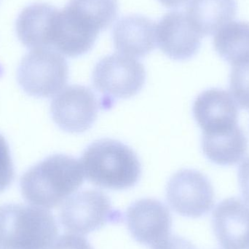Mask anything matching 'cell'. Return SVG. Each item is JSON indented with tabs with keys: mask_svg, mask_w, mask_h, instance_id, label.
<instances>
[{
	"mask_svg": "<svg viewBox=\"0 0 249 249\" xmlns=\"http://www.w3.org/2000/svg\"><path fill=\"white\" fill-rule=\"evenodd\" d=\"M162 5L168 8L180 7L188 0H158Z\"/></svg>",
	"mask_w": 249,
	"mask_h": 249,
	"instance_id": "cell-25",
	"label": "cell"
},
{
	"mask_svg": "<svg viewBox=\"0 0 249 249\" xmlns=\"http://www.w3.org/2000/svg\"><path fill=\"white\" fill-rule=\"evenodd\" d=\"M215 50L232 66L249 61V23L231 21L216 32Z\"/></svg>",
	"mask_w": 249,
	"mask_h": 249,
	"instance_id": "cell-18",
	"label": "cell"
},
{
	"mask_svg": "<svg viewBox=\"0 0 249 249\" xmlns=\"http://www.w3.org/2000/svg\"><path fill=\"white\" fill-rule=\"evenodd\" d=\"M236 0H190L186 16L193 29L203 36L213 35L235 18Z\"/></svg>",
	"mask_w": 249,
	"mask_h": 249,
	"instance_id": "cell-16",
	"label": "cell"
},
{
	"mask_svg": "<svg viewBox=\"0 0 249 249\" xmlns=\"http://www.w3.org/2000/svg\"><path fill=\"white\" fill-rule=\"evenodd\" d=\"M152 249H197L192 243L177 235L168 236L153 246Z\"/></svg>",
	"mask_w": 249,
	"mask_h": 249,
	"instance_id": "cell-23",
	"label": "cell"
},
{
	"mask_svg": "<svg viewBox=\"0 0 249 249\" xmlns=\"http://www.w3.org/2000/svg\"><path fill=\"white\" fill-rule=\"evenodd\" d=\"M68 64L61 53L49 48L26 54L19 68V82L29 94L50 97L58 93L68 80Z\"/></svg>",
	"mask_w": 249,
	"mask_h": 249,
	"instance_id": "cell-4",
	"label": "cell"
},
{
	"mask_svg": "<svg viewBox=\"0 0 249 249\" xmlns=\"http://www.w3.org/2000/svg\"><path fill=\"white\" fill-rule=\"evenodd\" d=\"M193 114L203 134H218L238 126V106L226 90L213 89L200 93L193 105Z\"/></svg>",
	"mask_w": 249,
	"mask_h": 249,
	"instance_id": "cell-11",
	"label": "cell"
},
{
	"mask_svg": "<svg viewBox=\"0 0 249 249\" xmlns=\"http://www.w3.org/2000/svg\"><path fill=\"white\" fill-rule=\"evenodd\" d=\"M202 148L205 155L213 163L232 165L247 155L248 141L243 130L235 128L219 134H203Z\"/></svg>",
	"mask_w": 249,
	"mask_h": 249,
	"instance_id": "cell-17",
	"label": "cell"
},
{
	"mask_svg": "<svg viewBox=\"0 0 249 249\" xmlns=\"http://www.w3.org/2000/svg\"><path fill=\"white\" fill-rule=\"evenodd\" d=\"M202 36L190 24L185 13H166L156 27V41L160 49L174 60H186L196 55L201 45Z\"/></svg>",
	"mask_w": 249,
	"mask_h": 249,
	"instance_id": "cell-12",
	"label": "cell"
},
{
	"mask_svg": "<svg viewBox=\"0 0 249 249\" xmlns=\"http://www.w3.org/2000/svg\"><path fill=\"white\" fill-rule=\"evenodd\" d=\"M238 178L243 196L249 204V157L240 165Z\"/></svg>",
	"mask_w": 249,
	"mask_h": 249,
	"instance_id": "cell-24",
	"label": "cell"
},
{
	"mask_svg": "<svg viewBox=\"0 0 249 249\" xmlns=\"http://www.w3.org/2000/svg\"><path fill=\"white\" fill-rule=\"evenodd\" d=\"M146 79L142 63L133 57L115 53L101 59L93 71L95 89L105 96L127 99L140 91Z\"/></svg>",
	"mask_w": 249,
	"mask_h": 249,
	"instance_id": "cell-5",
	"label": "cell"
},
{
	"mask_svg": "<svg viewBox=\"0 0 249 249\" xmlns=\"http://www.w3.org/2000/svg\"><path fill=\"white\" fill-rule=\"evenodd\" d=\"M231 90L238 105L249 110V61L232 66Z\"/></svg>",
	"mask_w": 249,
	"mask_h": 249,
	"instance_id": "cell-20",
	"label": "cell"
},
{
	"mask_svg": "<svg viewBox=\"0 0 249 249\" xmlns=\"http://www.w3.org/2000/svg\"><path fill=\"white\" fill-rule=\"evenodd\" d=\"M51 249H93L84 237L74 234L61 235Z\"/></svg>",
	"mask_w": 249,
	"mask_h": 249,
	"instance_id": "cell-22",
	"label": "cell"
},
{
	"mask_svg": "<svg viewBox=\"0 0 249 249\" xmlns=\"http://www.w3.org/2000/svg\"><path fill=\"white\" fill-rule=\"evenodd\" d=\"M115 216L109 197L101 190H86L65 200L60 212L64 229L86 235L105 226Z\"/></svg>",
	"mask_w": 249,
	"mask_h": 249,
	"instance_id": "cell-6",
	"label": "cell"
},
{
	"mask_svg": "<svg viewBox=\"0 0 249 249\" xmlns=\"http://www.w3.org/2000/svg\"><path fill=\"white\" fill-rule=\"evenodd\" d=\"M84 181L81 163L64 155H55L31 168L22 177V195L31 204L44 209L61 205Z\"/></svg>",
	"mask_w": 249,
	"mask_h": 249,
	"instance_id": "cell-1",
	"label": "cell"
},
{
	"mask_svg": "<svg viewBox=\"0 0 249 249\" xmlns=\"http://www.w3.org/2000/svg\"><path fill=\"white\" fill-rule=\"evenodd\" d=\"M100 31L67 4L57 11L52 32V48L68 57L89 52Z\"/></svg>",
	"mask_w": 249,
	"mask_h": 249,
	"instance_id": "cell-9",
	"label": "cell"
},
{
	"mask_svg": "<svg viewBox=\"0 0 249 249\" xmlns=\"http://www.w3.org/2000/svg\"><path fill=\"white\" fill-rule=\"evenodd\" d=\"M126 222L137 242L154 246L169 235L171 216L168 208L159 200L143 198L127 209Z\"/></svg>",
	"mask_w": 249,
	"mask_h": 249,
	"instance_id": "cell-10",
	"label": "cell"
},
{
	"mask_svg": "<svg viewBox=\"0 0 249 249\" xmlns=\"http://www.w3.org/2000/svg\"><path fill=\"white\" fill-rule=\"evenodd\" d=\"M58 9L47 3H35L25 7L16 21L19 40L28 48H52L54 18Z\"/></svg>",
	"mask_w": 249,
	"mask_h": 249,
	"instance_id": "cell-15",
	"label": "cell"
},
{
	"mask_svg": "<svg viewBox=\"0 0 249 249\" xmlns=\"http://www.w3.org/2000/svg\"><path fill=\"white\" fill-rule=\"evenodd\" d=\"M58 234L55 218L46 209L20 204L0 206L3 249H50Z\"/></svg>",
	"mask_w": 249,
	"mask_h": 249,
	"instance_id": "cell-3",
	"label": "cell"
},
{
	"mask_svg": "<svg viewBox=\"0 0 249 249\" xmlns=\"http://www.w3.org/2000/svg\"><path fill=\"white\" fill-rule=\"evenodd\" d=\"M168 204L177 213L199 217L214 203L213 187L206 176L195 170H181L174 174L166 189Z\"/></svg>",
	"mask_w": 249,
	"mask_h": 249,
	"instance_id": "cell-7",
	"label": "cell"
},
{
	"mask_svg": "<svg viewBox=\"0 0 249 249\" xmlns=\"http://www.w3.org/2000/svg\"><path fill=\"white\" fill-rule=\"evenodd\" d=\"M213 227L224 249H248L249 204L235 197L223 200L213 212Z\"/></svg>",
	"mask_w": 249,
	"mask_h": 249,
	"instance_id": "cell-13",
	"label": "cell"
},
{
	"mask_svg": "<svg viewBox=\"0 0 249 249\" xmlns=\"http://www.w3.org/2000/svg\"><path fill=\"white\" fill-rule=\"evenodd\" d=\"M13 177L14 171L8 146L4 138L0 135V193L10 185Z\"/></svg>",
	"mask_w": 249,
	"mask_h": 249,
	"instance_id": "cell-21",
	"label": "cell"
},
{
	"mask_svg": "<svg viewBox=\"0 0 249 249\" xmlns=\"http://www.w3.org/2000/svg\"><path fill=\"white\" fill-rule=\"evenodd\" d=\"M68 5L100 32L109 27L118 16V0H70Z\"/></svg>",
	"mask_w": 249,
	"mask_h": 249,
	"instance_id": "cell-19",
	"label": "cell"
},
{
	"mask_svg": "<svg viewBox=\"0 0 249 249\" xmlns=\"http://www.w3.org/2000/svg\"><path fill=\"white\" fill-rule=\"evenodd\" d=\"M98 102L91 90L74 85L59 92L51 104L55 124L70 133H83L91 127L98 115Z\"/></svg>",
	"mask_w": 249,
	"mask_h": 249,
	"instance_id": "cell-8",
	"label": "cell"
},
{
	"mask_svg": "<svg viewBox=\"0 0 249 249\" xmlns=\"http://www.w3.org/2000/svg\"><path fill=\"white\" fill-rule=\"evenodd\" d=\"M81 165L89 181L110 190L133 187L142 173L136 153L113 139H102L90 144L82 156Z\"/></svg>",
	"mask_w": 249,
	"mask_h": 249,
	"instance_id": "cell-2",
	"label": "cell"
},
{
	"mask_svg": "<svg viewBox=\"0 0 249 249\" xmlns=\"http://www.w3.org/2000/svg\"><path fill=\"white\" fill-rule=\"evenodd\" d=\"M156 25L145 16L131 15L120 19L113 29L115 49L130 57L145 56L156 45Z\"/></svg>",
	"mask_w": 249,
	"mask_h": 249,
	"instance_id": "cell-14",
	"label": "cell"
}]
</instances>
